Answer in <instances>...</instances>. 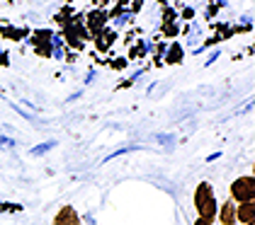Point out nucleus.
I'll list each match as a JSON object with an SVG mask.
<instances>
[{
    "label": "nucleus",
    "instance_id": "nucleus-1",
    "mask_svg": "<svg viewBox=\"0 0 255 225\" xmlns=\"http://www.w3.org/2000/svg\"><path fill=\"white\" fill-rule=\"evenodd\" d=\"M195 208H197V213H199V218H204V221H212L216 216V196L207 182H202V184L197 187Z\"/></svg>",
    "mask_w": 255,
    "mask_h": 225
},
{
    "label": "nucleus",
    "instance_id": "nucleus-2",
    "mask_svg": "<svg viewBox=\"0 0 255 225\" xmlns=\"http://www.w3.org/2000/svg\"><path fill=\"white\" fill-rule=\"evenodd\" d=\"M231 196H234V201H241V204L253 201V196H255V179H253V177H241V179H236L234 187H231Z\"/></svg>",
    "mask_w": 255,
    "mask_h": 225
},
{
    "label": "nucleus",
    "instance_id": "nucleus-3",
    "mask_svg": "<svg viewBox=\"0 0 255 225\" xmlns=\"http://www.w3.org/2000/svg\"><path fill=\"white\" fill-rule=\"evenodd\" d=\"M56 225H80V221H78V213L73 211L71 206H63L56 213V221H54Z\"/></svg>",
    "mask_w": 255,
    "mask_h": 225
},
{
    "label": "nucleus",
    "instance_id": "nucleus-4",
    "mask_svg": "<svg viewBox=\"0 0 255 225\" xmlns=\"http://www.w3.org/2000/svg\"><path fill=\"white\" fill-rule=\"evenodd\" d=\"M236 218H238L241 223H253V201L241 204V208L236 211Z\"/></svg>",
    "mask_w": 255,
    "mask_h": 225
},
{
    "label": "nucleus",
    "instance_id": "nucleus-5",
    "mask_svg": "<svg viewBox=\"0 0 255 225\" xmlns=\"http://www.w3.org/2000/svg\"><path fill=\"white\" fill-rule=\"evenodd\" d=\"M221 223L224 225H234L236 223V208H234L231 201L224 204V208H221Z\"/></svg>",
    "mask_w": 255,
    "mask_h": 225
},
{
    "label": "nucleus",
    "instance_id": "nucleus-6",
    "mask_svg": "<svg viewBox=\"0 0 255 225\" xmlns=\"http://www.w3.org/2000/svg\"><path fill=\"white\" fill-rule=\"evenodd\" d=\"M49 148H54V143H46V146H39V148H34L32 152H34V155H41V152H46Z\"/></svg>",
    "mask_w": 255,
    "mask_h": 225
},
{
    "label": "nucleus",
    "instance_id": "nucleus-7",
    "mask_svg": "<svg viewBox=\"0 0 255 225\" xmlns=\"http://www.w3.org/2000/svg\"><path fill=\"white\" fill-rule=\"evenodd\" d=\"M195 225H212V221H204V218H199V221H195Z\"/></svg>",
    "mask_w": 255,
    "mask_h": 225
}]
</instances>
